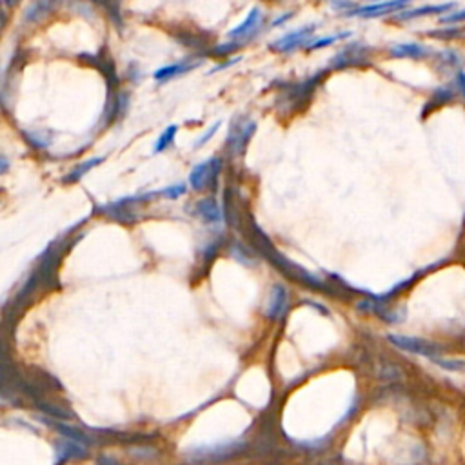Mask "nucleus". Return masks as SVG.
<instances>
[{
    "label": "nucleus",
    "instance_id": "1",
    "mask_svg": "<svg viewBox=\"0 0 465 465\" xmlns=\"http://www.w3.org/2000/svg\"><path fill=\"white\" fill-rule=\"evenodd\" d=\"M255 129V120L247 119V116H236L233 120L229 128V136H227V146L231 149V155H244Z\"/></svg>",
    "mask_w": 465,
    "mask_h": 465
},
{
    "label": "nucleus",
    "instance_id": "2",
    "mask_svg": "<svg viewBox=\"0 0 465 465\" xmlns=\"http://www.w3.org/2000/svg\"><path fill=\"white\" fill-rule=\"evenodd\" d=\"M222 169V160L219 157H211L206 162L195 165L190 175V185L195 191H202L207 187H214V180Z\"/></svg>",
    "mask_w": 465,
    "mask_h": 465
},
{
    "label": "nucleus",
    "instance_id": "3",
    "mask_svg": "<svg viewBox=\"0 0 465 465\" xmlns=\"http://www.w3.org/2000/svg\"><path fill=\"white\" fill-rule=\"evenodd\" d=\"M314 29H317V26H314V24L304 26V28L297 29V31H292V33L284 35L282 38H278V40L273 42L271 48H273V50H276V51H282V53H289V51H295L297 48L304 45L305 42L309 40V38H313Z\"/></svg>",
    "mask_w": 465,
    "mask_h": 465
},
{
    "label": "nucleus",
    "instance_id": "4",
    "mask_svg": "<svg viewBox=\"0 0 465 465\" xmlns=\"http://www.w3.org/2000/svg\"><path fill=\"white\" fill-rule=\"evenodd\" d=\"M409 2H411V0H383V2H378V4H371L363 6V8L353 9V11H349L347 15H351V17H354V15H356V17H382V15H387V13L404 9Z\"/></svg>",
    "mask_w": 465,
    "mask_h": 465
},
{
    "label": "nucleus",
    "instance_id": "5",
    "mask_svg": "<svg viewBox=\"0 0 465 465\" xmlns=\"http://www.w3.org/2000/svg\"><path fill=\"white\" fill-rule=\"evenodd\" d=\"M318 79H320V75L314 77V79H309L305 82L300 84H292L289 86L288 93H282V99L288 100V107H297V106H304L305 99L313 95L314 87H317Z\"/></svg>",
    "mask_w": 465,
    "mask_h": 465
},
{
    "label": "nucleus",
    "instance_id": "6",
    "mask_svg": "<svg viewBox=\"0 0 465 465\" xmlns=\"http://www.w3.org/2000/svg\"><path fill=\"white\" fill-rule=\"evenodd\" d=\"M366 45L362 44H353L346 50H342L337 57L333 58V67H349V66H362L366 64L367 58Z\"/></svg>",
    "mask_w": 465,
    "mask_h": 465
},
{
    "label": "nucleus",
    "instance_id": "7",
    "mask_svg": "<svg viewBox=\"0 0 465 465\" xmlns=\"http://www.w3.org/2000/svg\"><path fill=\"white\" fill-rule=\"evenodd\" d=\"M389 340H391L395 346H398L400 349L411 351V353L424 354V356H431V359H434V351H437V349H432L434 346L429 342H425V340H422V338L404 337V334H391Z\"/></svg>",
    "mask_w": 465,
    "mask_h": 465
},
{
    "label": "nucleus",
    "instance_id": "8",
    "mask_svg": "<svg viewBox=\"0 0 465 465\" xmlns=\"http://www.w3.org/2000/svg\"><path fill=\"white\" fill-rule=\"evenodd\" d=\"M263 22V13L260 11L258 8H253L251 11H249V15L246 17V21L242 22L240 26H236L235 29H231L229 33H227V37L233 40V38H247L251 37V35H255L256 31H258V28L262 26Z\"/></svg>",
    "mask_w": 465,
    "mask_h": 465
},
{
    "label": "nucleus",
    "instance_id": "9",
    "mask_svg": "<svg viewBox=\"0 0 465 465\" xmlns=\"http://www.w3.org/2000/svg\"><path fill=\"white\" fill-rule=\"evenodd\" d=\"M288 302H289V297L284 285L280 284L273 285L268 302V311H266L268 317L271 318V320H278V318L284 317L285 311H288Z\"/></svg>",
    "mask_w": 465,
    "mask_h": 465
},
{
    "label": "nucleus",
    "instance_id": "10",
    "mask_svg": "<svg viewBox=\"0 0 465 465\" xmlns=\"http://www.w3.org/2000/svg\"><path fill=\"white\" fill-rule=\"evenodd\" d=\"M195 214L206 224H219L222 220V209H220L213 197L198 200L197 206H195Z\"/></svg>",
    "mask_w": 465,
    "mask_h": 465
},
{
    "label": "nucleus",
    "instance_id": "11",
    "mask_svg": "<svg viewBox=\"0 0 465 465\" xmlns=\"http://www.w3.org/2000/svg\"><path fill=\"white\" fill-rule=\"evenodd\" d=\"M193 67H197V62L184 60V62H177V64H169V66L160 67V70L155 71V80H157V82H168V80H171L173 77H178V75L193 70Z\"/></svg>",
    "mask_w": 465,
    "mask_h": 465
},
{
    "label": "nucleus",
    "instance_id": "12",
    "mask_svg": "<svg viewBox=\"0 0 465 465\" xmlns=\"http://www.w3.org/2000/svg\"><path fill=\"white\" fill-rule=\"evenodd\" d=\"M58 4H60V0H37V2L26 11V21L40 22L42 18L48 17Z\"/></svg>",
    "mask_w": 465,
    "mask_h": 465
},
{
    "label": "nucleus",
    "instance_id": "13",
    "mask_svg": "<svg viewBox=\"0 0 465 465\" xmlns=\"http://www.w3.org/2000/svg\"><path fill=\"white\" fill-rule=\"evenodd\" d=\"M454 2H447V4H440V6H424V8H416V9H409V11L400 13L398 18L400 21H409V18H416V17H427V15H438V13H445L449 9L453 8Z\"/></svg>",
    "mask_w": 465,
    "mask_h": 465
},
{
    "label": "nucleus",
    "instance_id": "14",
    "mask_svg": "<svg viewBox=\"0 0 465 465\" xmlns=\"http://www.w3.org/2000/svg\"><path fill=\"white\" fill-rule=\"evenodd\" d=\"M391 55L393 57H398V58H422L425 57V55H429L427 48H424V45L420 44H398V45H393L391 48Z\"/></svg>",
    "mask_w": 465,
    "mask_h": 465
},
{
    "label": "nucleus",
    "instance_id": "15",
    "mask_svg": "<svg viewBox=\"0 0 465 465\" xmlns=\"http://www.w3.org/2000/svg\"><path fill=\"white\" fill-rule=\"evenodd\" d=\"M57 464H62L67 458H82L86 454L82 445L79 442L70 440V442H62L60 445L57 447Z\"/></svg>",
    "mask_w": 465,
    "mask_h": 465
},
{
    "label": "nucleus",
    "instance_id": "16",
    "mask_svg": "<svg viewBox=\"0 0 465 465\" xmlns=\"http://www.w3.org/2000/svg\"><path fill=\"white\" fill-rule=\"evenodd\" d=\"M104 158L102 157H95V158H89V160L82 162V164H79L77 168H73V171H71L67 177H64V184H75V182H79L80 178L84 177V175L87 173V171H91V169L95 168V165L102 164Z\"/></svg>",
    "mask_w": 465,
    "mask_h": 465
},
{
    "label": "nucleus",
    "instance_id": "17",
    "mask_svg": "<svg viewBox=\"0 0 465 465\" xmlns=\"http://www.w3.org/2000/svg\"><path fill=\"white\" fill-rule=\"evenodd\" d=\"M177 129H178V126H169V128L165 129L160 136H158V141H157V144H155V148H153V151L162 153V151H165L169 146L173 144L175 135H177Z\"/></svg>",
    "mask_w": 465,
    "mask_h": 465
},
{
    "label": "nucleus",
    "instance_id": "18",
    "mask_svg": "<svg viewBox=\"0 0 465 465\" xmlns=\"http://www.w3.org/2000/svg\"><path fill=\"white\" fill-rule=\"evenodd\" d=\"M434 362L438 363L440 367H444V369L447 371H454V373H461V371H465V360H456V359H437L434 356Z\"/></svg>",
    "mask_w": 465,
    "mask_h": 465
},
{
    "label": "nucleus",
    "instance_id": "19",
    "mask_svg": "<svg viewBox=\"0 0 465 465\" xmlns=\"http://www.w3.org/2000/svg\"><path fill=\"white\" fill-rule=\"evenodd\" d=\"M351 33H344V35H331V37H327V38H318V40H314V42H311V44L307 45L309 50H318V48H325V45H331V44H334V42H338L340 40V38H344V37H349Z\"/></svg>",
    "mask_w": 465,
    "mask_h": 465
},
{
    "label": "nucleus",
    "instance_id": "20",
    "mask_svg": "<svg viewBox=\"0 0 465 465\" xmlns=\"http://www.w3.org/2000/svg\"><path fill=\"white\" fill-rule=\"evenodd\" d=\"M185 193V184H177V185H169V187H165V190L160 191V197L164 198H178L182 197V195Z\"/></svg>",
    "mask_w": 465,
    "mask_h": 465
},
{
    "label": "nucleus",
    "instance_id": "21",
    "mask_svg": "<svg viewBox=\"0 0 465 465\" xmlns=\"http://www.w3.org/2000/svg\"><path fill=\"white\" fill-rule=\"evenodd\" d=\"M442 24H458V22H465V8L460 9V11H454L451 15H445L442 17Z\"/></svg>",
    "mask_w": 465,
    "mask_h": 465
},
{
    "label": "nucleus",
    "instance_id": "22",
    "mask_svg": "<svg viewBox=\"0 0 465 465\" xmlns=\"http://www.w3.org/2000/svg\"><path fill=\"white\" fill-rule=\"evenodd\" d=\"M219 128H220V122H214L213 126H211V128L207 129V131L204 133V135L200 136V138H198L197 142H195V148H202V146L206 144V142H209V138L214 135V133H217V129H219Z\"/></svg>",
    "mask_w": 465,
    "mask_h": 465
},
{
    "label": "nucleus",
    "instance_id": "23",
    "mask_svg": "<svg viewBox=\"0 0 465 465\" xmlns=\"http://www.w3.org/2000/svg\"><path fill=\"white\" fill-rule=\"evenodd\" d=\"M239 45H240L239 42H229V44H226V45H219V48H214L213 50V55H217V57H224V55L231 53V51H235Z\"/></svg>",
    "mask_w": 465,
    "mask_h": 465
},
{
    "label": "nucleus",
    "instance_id": "24",
    "mask_svg": "<svg viewBox=\"0 0 465 465\" xmlns=\"http://www.w3.org/2000/svg\"><path fill=\"white\" fill-rule=\"evenodd\" d=\"M99 464L100 465H119L115 460H113V458H109V456H100Z\"/></svg>",
    "mask_w": 465,
    "mask_h": 465
},
{
    "label": "nucleus",
    "instance_id": "25",
    "mask_svg": "<svg viewBox=\"0 0 465 465\" xmlns=\"http://www.w3.org/2000/svg\"><path fill=\"white\" fill-rule=\"evenodd\" d=\"M289 17H291V13H285L284 17H280V18H278V21H275V22H273V26H280V24H284V21H285V18H289Z\"/></svg>",
    "mask_w": 465,
    "mask_h": 465
},
{
    "label": "nucleus",
    "instance_id": "26",
    "mask_svg": "<svg viewBox=\"0 0 465 465\" xmlns=\"http://www.w3.org/2000/svg\"><path fill=\"white\" fill-rule=\"evenodd\" d=\"M17 0H4V4H15Z\"/></svg>",
    "mask_w": 465,
    "mask_h": 465
}]
</instances>
